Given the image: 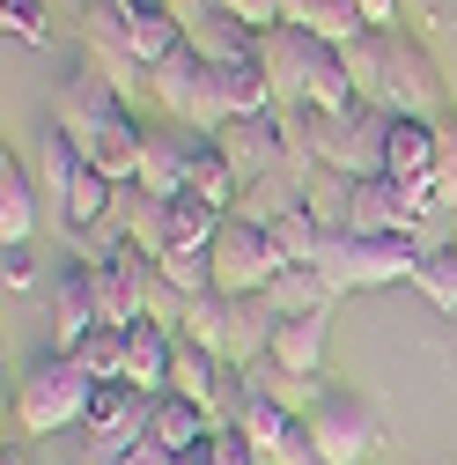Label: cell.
Here are the masks:
<instances>
[{"label":"cell","instance_id":"cell-18","mask_svg":"<svg viewBox=\"0 0 457 465\" xmlns=\"http://www.w3.org/2000/svg\"><path fill=\"white\" fill-rule=\"evenodd\" d=\"M266 303L280 311V318H332V303H339V288L317 273V266H288L273 288H266Z\"/></svg>","mask_w":457,"mask_h":465},{"label":"cell","instance_id":"cell-24","mask_svg":"<svg viewBox=\"0 0 457 465\" xmlns=\"http://www.w3.org/2000/svg\"><path fill=\"white\" fill-rule=\"evenodd\" d=\"M288 23H296V30H310L317 45H347V37H362V30H369L355 0H288Z\"/></svg>","mask_w":457,"mask_h":465},{"label":"cell","instance_id":"cell-12","mask_svg":"<svg viewBox=\"0 0 457 465\" xmlns=\"http://www.w3.org/2000/svg\"><path fill=\"white\" fill-rule=\"evenodd\" d=\"M119 15H126V45H133V60H141L148 74L185 45V23H178V8H170V0H119Z\"/></svg>","mask_w":457,"mask_h":465},{"label":"cell","instance_id":"cell-10","mask_svg":"<svg viewBox=\"0 0 457 465\" xmlns=\"http://www.w3.org/2000/svg\"><path fill=\"white\" fill-rule=\"evenodd\" d=\"M435 155H442V126L435 119H391V134H384V178L435 185Z\"/></svg>","mask_w":457,"mask_h":465},{"label":"cell","instance_id":"cell-21","mask_svg":"<svg viewBox=\"0 0 457 465\" xmlns=\"http://www.w3.org/2000/svg\"><path fill=\"white\" fill-rule=\"evenodd\" d=\"M266 355L288 370V377H317L325 370V318H280V332H273Z\"/></svg>","mask_w":457,"mask_h":465},{"label":"cell","instance_id":"cell-38","mask_svg":"<svg viewBox=\"0 0 457 465\" xmlns=\"http://www.w3.org/2000/svg\"><path fill=\"white\" fill-rule=\"evenodd\" d=\"M119 465H178V458H170V450H162L155 436H141L133 450H119Z\"/></svg>","mask_w":457,"mask_h":465},{"label":"cell","instance_id":"cell-28","mask_svg":"<svg viewBox=\"0 0 457 465\" xmlns=\"http://www.w3.org/2000/svg\"><path fill=\"white\" fill-rule=\"evenodd\" d=\"M339 60H347V82L362 104H384V30H362L339 45Z\"/></svg>","mask_w":457,"mask_h":465},{"label":"cell","instance_id":"cell-39","mask_svg":"<svg viewBox=\"0 0 457 465\" xmlns=\"http://www.w3.org/2000/svg\"><path fill=\"white\" fill-rule=\"evenodd\" d=\"M369 30H398V0H355Z\"/></svg>","mask_w":457,"mask_h":465},{"label":"cell","instance_id":"cell-41","mask_svg":"<svg viewBox=\"0 0 457 465\" xmlns=\"http://www.w3.org/2000/svg\"><path fill=\"white\" fill-rule=\"evenodd\" d=\"M207 443H214V436H207ZM207 443H199V450H185L178 465H214V458H207Z\"/></svg>","mask_w":457,"mask_h":465},{"label":"cell","instance_id":"cell-11","mask_svg":"<svg viewBox=\"0 0 457 465\" xmlns=\"http://www.w3.org/2000/svg\"><path fill=\"white\" fill-rule=\"evenodd\" d=\"M310 60H317V37H310V30H296V23H280V30H266V37H258V67H266V82H273V96H280V104H303Z\"/></svg>","mask_w":457,"mask_h":465},{"label":"cell","instance_id":"cell-35","mask_svg":"<svg viewBox=\"0 0 457 465\" xmlns=\"http://www.w3.org/2000/svg\"><path fill=\"white\" fill-rule=\"evenodd\" d=\"M30 281H37V259H30V244H0V288H8V296H23Z\"/></svg>","mask_w":457,"mask_h":465},{"label":"cell","instance_id":"cell-23","mask_svg":"<svg viewBox=\"0 0 457 465\" xmlns=\"http://www.w3.org/2000/svg\"><path fill=\"white\" fill-rule=\"evenodd\" d=\"M221 355H207V347H192V340H178V370H170V391H178V399H192V406H207V414H214V406H221Z\"/></svg>","mask_w":457,"mask_h":465},{"label":"cell","instance_id":"cell-9","mask_svg":"<svg viewBox=\"0 0 457 465\" xmlns=\"http://www.w3.org/2000/svg\"><path fill=\"white\" fill-rule=\"evenodd\" d=\"M221 148H228V163L244 170V185H251V178H280V170H296V148H288L280 111H273V119H251V126H228Z\"/></svg>","mask_w":457,"mask_h":465},{"label":"cell","instance_id":"cell-36","mask_svg":"<svg viewBox=\"0 0 457 465\" xmlns=\"http://www.w3.org/2000/svg\"><path fill=\"white\" fill-rule=\"evenodd\" d=\"M207 458H214V465H258V450H251V443H244L237 429H228V421L214 429V443H207Z\"/></svg>","mask_w":457,"mask_h":465},{"label":"cell","instance_id":"cell-19","mask_svg":"<svg viewBox=\"0 0 457 465\" xmlns=\"http://www.w3.org/2000/svg\"><path fill=\"white\" fill-rule=\"evenodd\" d=\"M296 207H303V178H296V170H280V178H251L244 200L228 207V214L251 222V229H273V222H288Z\"/></svg>","mask_w":457,"mask_h":465},{"label":"cell","instance_id":"cell-37","mask_svg":"<svg viewBox=\"0 0 457 465\" xmlns=\"http://www.w3.org/2000/svg\"><path fill=\"white\" fill-rule=\"evenodd\" d=\"M266 465H325V450H317V443H310V429L296 421V436H288V443H280V450H273Z\"/></svg>","mask_w":457,"mask_h":465},{"label":"cell","instance_id":"cell-29","mask_svg":"<svg viewBox=\"0 0 457 465\" xmlns=\"http://www.w3.org/2000/svg\"><path fill=\"white\" fill-rule=\"evenodd\" d=\"M74 362H82L96 384H126V325H96V332L74 347Z\"/></svg>","mask_w":457,"mask_h":465},{"label":"cell","instance_id":"cell-1","mask_svg":"<svg viewBox=\"0 0 457 465\" xmlns=\"http://www.w3.org/2000/svg\"><path fill=\"white\" fill-rule=\"evenodd\" d=\"M317 273L355 296V288H391V281H413L421 273V244L413 237H362V229H325L317 244Z\"/></svg>","mask_w":457,"mask_h":465},{"label":"cell","instance_id":"cell-43","mask_svg":"<svg viewBox=\"0 0 457 465\" xmlns=\"http://www.w3.org/2000/svg\"><path fill=\"white\" fill-rule=\"evenodd\" d=\"M450 252H457V229H450Z\"/></svg>","mask_w":457,"mask_h":465},{"label":"cell","instance_id":"cell-32","mask_svg":"<svg viewBox=\"0 0 457 465\" xmlns=\"http://www.w3.org/2000/svg\"><path fill=\"white\" fill-rule=\"evenodd\" d=\"M0 23H8L15 45H52V0H0Z\"/></svg>","mask_w":457,"mask_h":465},{"label":"cell","instance_id":"cell-31","mask_svg":"<svg viewBox=\"0 0 457 465\" xmlns=\"http://www.w3.org/2000/svg\"><path fill=\"white\" fill-rule=\"evenodd\" d=\"M221 207H207V200H192V193H178L170 200V229H178V244H214L221 237Z\"/></svg>","mask_w":457,"mask_h":465},{"label":"cell","instance_id":"cell-16","mask_svg":"<svg viewBox=\"0 0 457 465\" xmlns=\"http://www.w3.org/2000/svg\"><path fill=\"white\" fill-rule=\"evenodd\" d=\"M221 421L207 414V406H192V399H178V391H162L155 399V414H148V436L170 450V458H185V450H199L207 436H214Z\"/></svg>","mask_w":457,"mask_h":465},{"label":"cell","instance_id":"cell-2","mask_svg":"<svg viewBox=\"0 0 457 465\" xmlns=\"http://www.w3.org/2000/svg\"><path fill=\"white\" fill-rule=\"evenodd\" d=\"M89 399H96V377H89L74 355H44V362H30L23 384H15V429H23V436L82 429Z\"/></svg>","mask_w":457,"mask_h":465},{"label":"cell","instance_id":"cell-4","mask_svg":"<svg viewBox=\"0 0 457 465\" xmlns=\"http://www.w3.org/2000/svg\"><path fill=\"white\" fill-rule=\"evenodd\" d=\"M384 111L391 119H435L442 126V67L406 30H384Z\"/></svg>","mask_w":457,"mask_h":465},{"label":"cell","instance_id":"cell-14","mask_svg":"<svg viewBox=\"0 0 457 465\" xmlns=\"http://www.w3.org/2000/svg\"><path fill=\"white\" fill-rule=\"evenodd\" d=\"M185 45L199 52L207 67H244V60H258V30H251V23H237L228 8H214V15L185 23Z\"/></svg>","mask_w":457,"mask_h":465},{"label":"cell","instance_id":"cell-34","mask_svg":"<svg viewBox=\"0 0 457 465\" xmlns=\"http://www.w3.org/2000/svg\"><path fill=\"white\" fill-rule=\"evenodd\" d=\"M435 200L457 207V119H442V155H435Z\"/></svg>","mask_w":457,"mask_h":465},{"label":"cell","instance_id":"cell-33","mask_svg":"<svg viewBox=\"0 0 457 465\" xmlns=\"http://www.w3.org/2000/svg\"><path fill=\"white\" fill-rule=\"evenodd\" d=\"M221 8L237 15V23H251L258 37H266V30H280V23H288V0H221Z\"/></svg>","mask_w":457,"mask_h":465},{"label":"cell","instance_id":"cell-25","mask_svg":"<svg viewBox=\"0 0 457 465\" xmlns=\"http://www.w3.org/2000/svg\"><path fill=\"white\" fill-rule=\"evenodd\" d=\"M185 340H192V347H207V355H221V362H228V340H237V303H228L221 288H214V296H199V303L185 311Z\"/></svg>","mask_w":457,"mask_h":465},{"label":"cell","instance_id":"cell-17","mask_svg":"<svg viewBox=\"0 0 457 465\" xmlns=\"http://www.w3.org/2000/svg\"><path fill=\"white\" fill-rule=\"evenodd\" d=\"M228 429H237V436L258 450V465H266L280 443L296 436V414H288V406H273V399H258V391H237V406H228Z\"/></svg>","mask_w":457,"mask_h":465},{"label":"cell","instance_id":"cell-26","mask_svg":"<svg viewBox=\"0 0 457 465\" xmlns=\"http://www.w3.org/2000/svg\"><path fill=\"white\" fill-rule=\"evenodd\" d=\"M355 185H362V178H339V170H310V178H303V200H310L317 229H347V214H355Z\"/></svg>","mask_w":457,"mask_h":465},{"label":"cell","instance_id":"cell-42","mask_svg":"<svg viewBox=\"0 0 457 465\" xmlns=\"http://www.w3.org/2000/svg\"><path fill=\"white\" fill-rule=\"evenodd\" d=\"M0 465H30V458H23V450H8V458H0Z\"/></svg>","mask_w":457,"mask_h":465},{"label":"cell","instance_id":"cell-20","mask_svg":"<svg viewBox=\"0 0 457 465\" xmlns=\"http://www.w3.org/2000/svg\"><path fill=\"white\" fill-rule=\"evenodd\" d=\"M237 377H244V391H258V399H273V406H288L296 421L310 414V406H317V391H325L317 377H288V370H280L273 355H258V362H244Z\"/></svg>","mask_w":457,"mask_h":465},{"label":"cell","instance_id":"cell-27","mask_svg":"<svg viewBox=\"0 0 457 465\" xmlns=\"http://www.w3.org/2000/svg\"><path fill=\"white\" fill-rule=\"evenodd\" d=\"M162 281L178 288V296H214V244H170L162 252Z\"/></svg>","mask_w":457,"mask_h":465},{"label":"cell","instance_id":"cell-40","mask_svg":"<svg viewBox=\"0 0 457 465\" xmlns=\"http://www.w3.org/2000/svg\"><path fill=\"white\" fill-rule=\"evenodd\" d=\"M170 8H178V23H199V15H214L221 0H170Z\"/></svg>","mask_w":457,"mask_h":465},{"label":"cell","instance_id":"cell-22","mask_svg":"<svg viewBox=\"0 0 457 465\" xmlns=\"http://www.w3.org/2000/svg\"><path fill=\"white\" fill-rule=\"evenodd\" d=\"M221 96H228V126H251V119H273V111H280V96H273V82H266L258 60L221 67Z\"/></svg>","mask_w":457,"mask_h":465},{"label":"cell","instance_id":"cell-13","mask_svg":"<svg viewBox=\"0 0 457 465\" xmlns=\"http://www.w3.org/2000/svg\"><path fill=\"white\" fill-rule=\"evenodd\" d=\"M170 370H178V332L162 325H126V384L162 399L170 391Z\"/></svg>","mask_w":457,"mask_h":465},{"label":"cell","instance_id":"cell-6","mask_svg":"<svg viewBox=\"0 0 457 465\" xmlns=\"http://www.w3.org/2000/svg\"><path fill=\"white\" fill-rule=\"evenodd\" d=\"M303 429L325 450V465H362L376 450V414H369V399H355V391H317Z\"/></svg>","mask_w":457,"mask_h":465},{"label":"cell","instance_id":"cell-7","mask_svg":"<svg viewBox=\"0 0 457 465\" xmlns=\"http://www.w3.org/2000/svg\"><path fill=\"white\" fill-rule=\"evenodd\" d=\"M192 141H199L192 126H170V119H162V126H148L141 178H133V185H141L148 200H178V193L192 185Z\"/></svg>","mask_w":457,"mask_h":465},{"label":"cell","instance_id":"cell-30","mask_svg":"<svg viewBox=\"0 0 457 465\" xmlns=\"http://www.w3.org/2000/svg\"><path fill=\"white\" fill-rule=\"evenodd\" d=\"M413 288L428 296V311L457 318V252H428V259H421V273H413Z\"/></svg>","mask_w":457,"mask_h":465},{"label":"cell","instance_id":"cell-8","mask_svg":"<svg viewBox=\"0 0 457 465\" xmlns=\"http://www.w3.org/2000/svg\"><path fill=\"white\" fill-rule=\"evenodd\" d=\"M103 325L96 311V281H89V259H74L60 281H52V355H74V347Z\"/></svg>","mask_w":457,"mask_h":465},{"label":"cell","instance_id":"cell-15","mask_svg":"<svg viewBox=\"0 0 457 465\" xmlns=\"http://www.w3.org/2000/svg\"><path fill=\"white\" fill-rule=\"evenodd\" d=\"M37 222H44V193H37L30 170L8 155V163H0V244H30Z\"/></svg>","mask_w":457,"mask_h":465},{"label":"cell","instance_id":"cell-5","mask_svg":"<svg viewBox=\"0 0 457 465\" xmlns=\"http://www.w3.org/2000/svg\"><path fill=\"white\" fill-rule=\"evenodd\" d=\"M280 273H288V259L273 252V237L228 214L221 237H214V288H221V296H266Z\"/></svg>","mask_w":457,"mask_h":465},{"label":"cell","instance_id":"cell-3","mask_svg":"<svg viewBox=\"0 0 457 465\" xmlns=\"http://www.w3.org/2000/svg\"><path fill=\"white\" fill-rule=\"evenodd\" d=\"M148 96L162 104L170 126H192V134H228V96H221V67H207L192 45H178L170 60L148 74Z\"/></svg>","mask_w":457,"mask_h":465}]
</instances>
